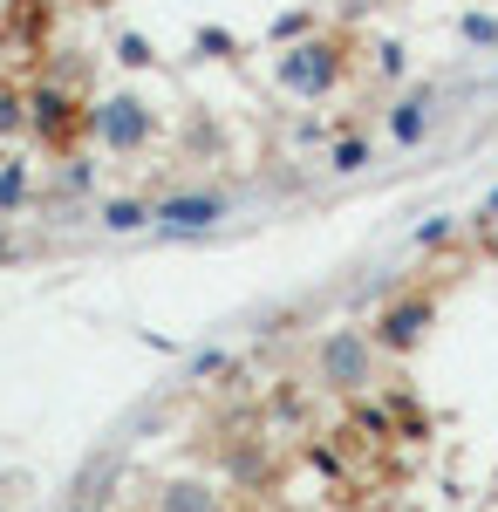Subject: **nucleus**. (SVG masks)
Listing matches in <instances>:
<instances>
[{
  "instance_id": "obj_18",
  "label": "nucleus",
  "mask_w": 498,
  "mask_h": 512,
  "mask_svg": "<svg viewBox=\"0 0 498 512\" xmlns=\"http://www.w3.org/2000/svg\"><path fill=\"white\" fill-rule=\"evenodd\" d=\"M0 260H14V239H7V233H0Z\"/></svg>"
},
{
  "instance_id": "obj_20",
  "label": "nucleus",
  "mask_w": 498,
  "mask_h": 512,
  "mask_svg": "<svg viewBox=\"0 0 498 512\" xmlns=\"http://www.w3.org/2000/svg\"><path fill=\"white\" fill-rule=\"evenodd\" d=\"M69 512H103V506H96V499H82V506H69Z\"/></svg>"
},
{
  "instance_id": "obj_5",
  "label": "nucleus",
  "mask_w": 498,
  "mask_h": 512,
  "mask_svg": "<svg viewBox=\"0 0 498 512\" xmlns=\"http://www.w3.org/2000/svg\"><path fill=\"white\" fill-rule=\"evenodd\" d=\"M232 219V198L226 192H164L151 198V226L164 239H205Z\"/></svg>"
},
{
  "instance_id": "obj_12",
  "label": "nucleus",
  "mask_w": 498,
  "mask_h": 512,
  "mask_svg": "<svg viewBox=\"0 0 498 512\" xmlns=\"http://www.w3.org/2000/svg\"><path fill=\"white\" fill-rule=\"evenodd\" d=\"M21 130H28V96L0 89V137H21Z\"/></svg>"
},
{
  "instance_id": "obj_17",
  "label": "nucleus",
  "mask_w": 498,
  "mask_h": 512,
  "mask_svg": "<svg viewBox=\"0 0 498 512\" xmlns=\"http://www.w3.org/2000/svg\"><path fill=\"white\" fill-rule=\"evenodd\" d=\"M437 239H451V219H430V226L417 233V246H437Z\"/></svg>"
},
{
  "instance_id": "obj_10",
  "label": "nucleus",
  "mask_w": 498,
  "mask_h": 512,
  "mask_svg": "<svg viewBox=\"0 0 498 512\" xmlns=\"http://www.w3.org/2000/svg\"><path fill=\"white\" fill-rule=\"evenodd\" d=\"M362 164H369V137H335V144H328V171H335V178H355Z\"/></svg>"
},
{
  "instance_id": "obj_22",
  "label": "nucleus",
  "mask_w": 498,
  "mask_h": 512,
  "mask_svg": "<svg viewBox=\"0 0 498 512\" xmlns=\"http://www.w3.org/2000/svg\"><path fill=\"white\" fill-rule=\"evenodd\" d=\"M492 7H498V0H492Z\"/></svg>"
},
{
  "instance_id": "obj_11",
  "label": "nucleus",
  "mask_w": 498,
  "mask_h": 512,
  "mask_svg": "<svg viewBox=\"0 0 498 512\" xmlns=\"http://www.w3.org/2000/svg\"><path fill=\"white\" fill-rule=\"evenodd\" d=\"M28 205V164H0V212Z\"/></svg>"
},
{
  "instance_id": "obj_1",
  "label": "nucleus",
  "mask_w": 498,
  "mask_h": 512,
  "mask_svg": "<svg viewBox=\"0 0 498 512\" xmlns=\"http://www.w3.org/2000/svg\"><path fill=\"white\" fill-rule=\"evenodd\" d=\"M348 69H355V41L348 35H307L273 55V89H287L301 103H328L348 82Z\"/></svg>"
},
{
  "instance_id": "obj_9",
  "label": "nucleus",
  "mask_w": 498,
  "mask_h": 512,
  "mask_svg": "<svg viewBox=\"0 0 498 512\" xmlns=\"http://www.w3.org/2000/svg\"><path fill=\"white\" fill-rule=\"evenodd\" d=\"M96 226H103V233H144V226H151V198H103V205H96Z\"/></svg>"
},
{
  "instance_id": "obj_19",
  "label": "nucleus",
  "mask_w": 498,
  "mask_h": 512,
  "mask_svg": "<svg viewBox=\"0 0 498 512\" xmlns=\"http://www.w3.org/2000/svg\"><path fill=\"white\" fill-rule=\"evenodd\" d=\"M478 226H485V233H492V246H498V219H478Z\"/></svg>"
},
{
  "instance_id": "obj_6",
  "label": "nucleus",
  "mask_w": 498,
  "mask_h": 512,
  "mask_svg": "<svg viewBox=\"0 0 498 512\" xmlns=\"http://www.w3.org/2000/svg\"><path fill=\"white\" fill-rule=\"evenodd\" d=\"M28 130H35L48 151H69L82 130H89V110H82L69 89H55V82H41L35 96H28Z\"/></svg>"
},
{
  "instance_id": "obj_7",
  "label": "nucleus",
  "mask_w": 498,
  "mask_h": 512,
  "mask_svg": "<svg viewBox=\"0 0 498 512\" xmlns=\"http://www.w3.org/2000/svg\"><path fill=\"white\" fill-rule=\"evenodd\" d=\"M430 130H437V89H410V96H396L383 117V137L396 151H417L430 144Z\"/></svg>"
},
{
  "instance_id": "obj_21",
  "label": "nucleus",
  "mask_w": 498,
  "mask_h": 512,
  "mask_svg": "<svg viewBox=\"0 0 498 512\" xmlns=\"http://www.w3.org/2000/svg\"><path fill=\"white\" fill-rule=\"evenodd\" d=\"M76 7H96V0H76Z\"/></svg>"
},
{
  "instance_id": "obj_2",
  "label": "nucleus",
  "mask_w": 498,
  "mask_h": 512,
  "mask_svg": "<svg viewBox=\"0 0 498 512\" xmlns=\"http://www.w3.org/2000/svg\"><path fill=\"white\" fill-rule=\"evenodd\" d=\"M89 137L103 151H116V158H137V151H151V137H157V110L137 89H116L103 103H89Z\"/></svg>"
},
{
  "instance_id": "obj_4",
  "label": "nucleus",
  "mask_w": 498,
  "mask_h": 512,
  "mask_svg": "<svg viewBox=\"0 0 498 512\" xmlns=\"http://www.w3.org/2000/svg\"><path fill=\"white\" fill-rule=\"evenodd\" d=\"M430 328H437V294L430 287H403V294L383 301V315L369 321V342L383 355H417L430 342Z\"/></svg>"
},
{
  "instance_id": "obj_14",
  "label": "nucleus",
  "mask_w": 498,
  "mask_h": 512,
  "mask_svg": "<svg viewBox=\"0 0 498 512\" xmlns=\"http://www.w3.org/2000/svg\"><path fill=\"white\" fill-rule=\"evenodd\" d=\"M116 62H123V69H151L157 55H151V41H144V35H116Z\"/></svg>"
},
{
  "instance_id": "obj_16",
  "label": "nucleus",
  "mask_w": 498,
  "mask_h": 512,
  "mask_svg": "<svg viewBox=\"0 0 498 512\" xmlns=\"http://www.w3.org/2000/svg\"><path fill=\"white\" fill-rule=\"evenodd\" d=\"M376 69H383V76H403V41H383V48H376Z\"/></svg>"
},
{
  "instance_id": "obj_15",
  "label": "nucleus",
  "mask_w": 498,
  "mask_h": 512,
  "mask_svg": "<svg viewBox=\"0 0 498 512\" xmlns=\"http://www.w3.org/2000/svg\"><path fill=\"white\" fill-rule=\"evenodd\" d=\"M89 185H96V171H89L82 158H69V171H62V192H89Z\"/></svg>"
},
{
  "instance_id": "obj_8",
  "label": "nucleus",
  "mask_w": 498,
  "mask_h": 512,
  "mask_svg": "<svg viewBox=\"0 0 498 512\" xmlns=\"http://www.w3.org/2000/svg\"><path fill=\"white\" fill-rule=\"evenodd\" d=\"M151 512H226V499H219V485H205V478H171V485H157Z\"/></svg>"
},
{
  "instance_id": "obj_13",
  "label": "nucleus",
  "mask_w": 498,
  "mask_h": 512,
  "mask_svg": "<svg viewBox=\"0 0 498 512\" xmlns=\"http://www.w3.org/2000/svg\"><path fill=\"white\" fill-rule=\"evenodd\" d=\"M471 48H498V14H464V28H458Z\"/></svg>"
},
{
  "instance_id": "obj_3",
  "label": "nucleus",
  "mask_w": 498,
  "mask_h": 512,
  "mask_svg": "<svg viewBox=\"0 0 498 512\" xmlns=\"http://www.w3.org/2000/svg\"><path fill=\"white\" fill-rule=\"evenodd\" d=\"M376 362H383V349L369 342V328H328L321 335V349H314V369H321V383L342 396H362L369 383H376Z\"/></svg>"
}]
</instances>
